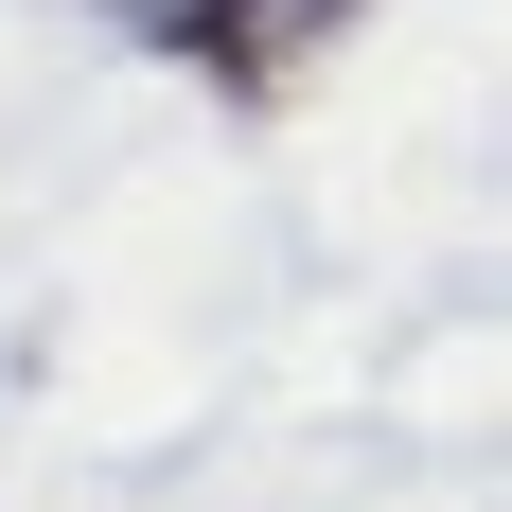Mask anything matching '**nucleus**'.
<instances>
[{"mask_svg":"<svg viewBox=\"0 0 512 512\" xmlns=\"http://www.w3.org/2000/svg\"><path fill=\"white\" fill-rule=\"evenodd\" d=\"M336 36H354V0H177V18H159V53H177L195 89H230V106H283Z\"/></svg>","mask_w":512,"mask_h":512,"instance_id":"obj_1","label":"nucleus"},{"mask_svg":"<svg viewBox=\"0 0 512 512\" xmlns=\"http://www.w3.org/2000/svg\"><path fill=\"white\" fill-rule=\"evenodd\" d=\"M106 18H142V36H159V18H177V0H106Z\"/></svg>","mask_w":512,"mask_h":512,"instance_id":"obj_2","label":"nucleus"}]
</instances>
